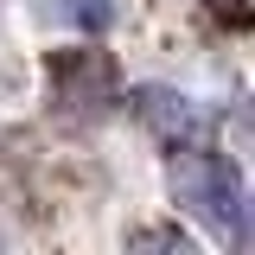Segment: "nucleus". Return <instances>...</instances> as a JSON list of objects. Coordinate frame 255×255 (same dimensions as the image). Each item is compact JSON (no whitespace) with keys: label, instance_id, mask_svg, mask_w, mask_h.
I'll return each mask as SVG.
<instances>
[{"label":"nucleus","instance_id":"f257e3e1","mask_svg":"<svg viewBox=\"0 0 255 255\" xmlns=\"http://www.w3.org/2000/svg\"><path fill=\"white\" fill-rule=\"evenodd\" d=\"M172 198H179L211 236H223V243L243 236L249 191H243V172H236L223 153H211V147H204V153H179L172 159Z\"/></svg>","mask_w":255,"mask_h":255},{"label":"nucleus","instance_id":"f03ea898","mask_svg":"<svg viewBox=\"0 0 255 255\" xmlns=\"http://www.w3.org/2000/svg\"><path fill=\"white\" fill-rule=\"evenodd\" d=\"M140 122L159 128L166 140H185L191 128H198V115H191V102L179 90H140Z\"/></svg>","mask_w":255,"mask_h":255}]
</instances>
